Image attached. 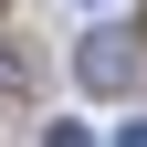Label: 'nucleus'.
<instances>
[{"mask_svg": "<svg viewBox=\"0 0 147 147\" xmlns=\"http://www.w3.org/2000/svg\"><path fill=\"white\" fill-rule=\"evenodd\" d=\"M84 84H95V95H126V84H137V42H126V32H95V42H84Z\"/></svg>", "mask_w": 147, "mask_h": 147, "instance_id": "nucleus-1", "label": "nucleus"}]
</instances>
